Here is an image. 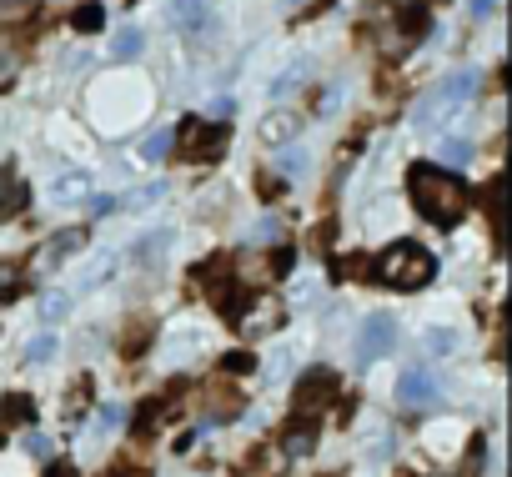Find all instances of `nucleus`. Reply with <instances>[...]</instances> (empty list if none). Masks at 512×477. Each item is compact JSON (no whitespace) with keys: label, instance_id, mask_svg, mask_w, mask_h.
I'll return each instance as SVG.
<instances>
[{"label":"nucleus","instance_id":"obj_1","mask_svg":"<svg viewBox=\"0 0 512 477\" xmlns=\"http://www.w3.org/2000/svg\"><path fill=\"white\" fill-rule=\"evenodd\" d=\"M407 191H412V206L427 216V221H437V226H452V221H462V211H467V186L452 176V171H442V166H412L407 171Z\"/></svg>","mask_w":512,"mask_h":477},{"label":"nucleus","instance_id":"obj_2","mask_svg":"<svg viewBox=\"0 0 512 477\" xmlns=\"http://www.w3.org/2000/svg\"><path fill=\"white\" fill-rule=\"evenodd\" d=\"M432 272H437V262H432L417 242H397V247H387L382 262H377V277H382L387 287H397V292H417V287H427Z\"/></svg>","mask_w":512,"mask_h":477},{"label":"nucleus","instance_id":"obj_3","mask_svg":"<svg viewBox=\"0 0 512 477\" xmlns=\"http://www.w3.org/2000/svg\"><path fill=\"white\" fill-rule=\"evenodd\" d=\"M472 91H477V71H452V76H442V81L417 101V116H412V121H417V126H442Z\"/></svg>","mask_w":512,"mask_h":477},{"label":"nucleus","instance_id":"obj_4","mask_svg":"<svg viewBox=\"0 0 512 477\" xmlns=\"http://www.w3.org/2000/svg\"><path fill=\"white\" fill-rule=\"evenodd\" d=\"M226 136H231L226 121H186L176 141H181V156L186 161H216L226 151Z\"/></svg>","mask_w":512,"mask_h":477},{"label":"nucleus","instance_id":"obj_5","mask_svg":"<svg viewBox=\"0 0 512 477\" xmlns=\"http://www.w3.org/2000/svg\"><path fill=\"white\" fill-rule=\"evenodd\" d=\"M332 397H337V372H332V367H312V372L297 377V392H292L297 417H312V412L332 407Z\"/></svg>","mask_w":512,"mask_h":477},{"label":"nucleus","instance_id":"obj_6","mask_svg":"<svg viewBox=\"0 0 512 477\" xmlns=\"http://www.w3.org/2000/svg\"><path fill=\"white\" fill-rule=\"evenodd\" d=\"M392 342H397V322H392L387 312H372V317L357 327V362L372 367L382 352H392Z\"/></svg>","mask_w":512,"mask_h":477},{"label":"nucleus","instance_id":"obj_7","mask_svg":"<svg viewBox=\"0 0 512 477\" xmlns=\"http://www.w3.org/2000/svg\"><path fill=\"white\" fill-rule=\"evenodd\" d=\"M86 247V231H61V236H51V242L36 252V277H51L71 252H81Z\"/></svg>","mask_w":512,"mask_h":477},{"label":"nucleus","instance_id":"obj_8","mask_svg":"<svg viewBox=\"0 0 512 477\" xmlns=\"http://www.w3.org/2000/svg\"><path fill=\"white\" fill-rule=\"evenodd\" d=\"M432 392H437V387H432V372H427V367H407V372L397 377V402H402V407H427Z\"/></svg>","mask_w":512,"mask_h":477},{"label":"nucleus","instance_id":"obj_9","mask_svg":"<svg viewBox=\"0 0 512 477\" xmlns=\"http://www.w3.org/2000/svg\"><path fill=\"white\" fill-rule=\"evenodd\" d=\"M201 407H206V417L211 422H231L246 402H241V392L236 387H226V382H211L206 392H201Z\"/></svg>","mask_w":512,"mask_h":477},{"label":"nucleus","instance_id":"obj_10","mask_svg":"<svg viewBox=\"0 0 512 477\" xmlns=\"http://www.w3.org/2000/svg\"><path fill=\"white\" fill-rule=\"evenodd\" d=\"M282 452H287V457H307V452H317V427H312L307 417H297V422L282 432Z\"/></svg>","mask_w":512,"mask_h":477},{"label":"nucleus","instance_id":"obj_11","mask_svg":"<svg viewBox=\"0 0 512 477\" xmlns=\"http://www.w3.org/2000/svg\"><path fill=\"white\" fill-rule=\"evenodd\" d=\"M26 206V186L16 181V171L6 166V171H0V221H6V216H16Z\"/></svg>","mask_w":512,"mask_h":477},{"label":"nucleus","instance_id":"obj_12","mask_svg":"<svg viewBox=\"0 0 512 477\" xmlns=\"http://www.w3.org/2000/svg\"><path fill=\"white\" fill-rule=\"evenodd\" d=\"M297 131H302V116H297V111H272V116L262 121V136H267V141H292Z\"/></svg>","mask_w":512,"mask_h":477},{"label":"nucleus","instance_id":"obj_13","mask_svg":"<svg viewBox=\"0 0 512 477\" xmlns=\"http://www.w3.org/2000/svg\"><path fill=\"white\" fill-rule=\"evenodd\" d=\"M206 21V0H176L171 6V26L176 31H196Z\"/></svg>","mask_w":512,"mask_h":477},{"label":"nucleus","instance_id":"obj_14","mask_svg":"<svg viewBox=\"0 0 512 477\" xmlns=\"http://www.w3.org/2000/svg\"><path fill=\"white\" fill-rule=\"evenodd\" d=\"M26 417H31V402H26L21 392L0 402V442H6V427H16V422H26Z\"/></svg>","mask_w":512,"mask_h":477},{"label":"nucleus","instance_id":"obj_15","mask_svg":"<svg viewBox=\"0 0 512 477\" xmlns=\"http://www.w3.org/2000/svg\"><path fill=\"white\" fill-rule=\"evenodd\" d=\"M171 146H176V131H166V126H161V131H151V136L141 141V156H146V161H166V156H171Z\"/></svg>","mask_w":512,"mask_h":477},{"label":"nucleus","instance_id":"obj_16","mask_svg":"<svg viewBox=\"0 0 512 477\" xmlns=\"http://www.w3.org/2000/svg\"><path fill=\"white\" fill-rule=\"evenodd\" d=\"M141 46H146V36H141V31H121V36H116V46H111V56H116V61H136V56H141Z\"/></svg>","mask_w":512,"mask_h":477},{"label":"nucleus","instance_id":"obj_17","mask_svg":"<svg viewBox=\"0 0 512 477\" xmlns=\"http://www.w3.org/2000/svg\"><path fill=\"white\" fill-rule=\"evenodd\" d=\"M86 191H91L86 176H61V181H56V201H81Z\"/></svg>","mask_w":512,"mask_h":477},{"label":"nucleus","instance_id":"obj_18","mask_svg":"<svg viewBox=\"0 0 512 477\" xmlns=\"http://www.w3.org/2000/svg\"><path fill=\"white\" fill-rule=\"evenodd\" d=\"M51 357H56V337L51 332H41V337L26 342V362H51Z\"/></svg>","mask_w":512,"mask_h":477},{"label":"nucleus","instance_id":"obj_19","mask_svg":"<svg viewBox=\"0 0 512 477\" xmlns=\"http://www.w3.org/2000/svg\"><path fill=\"white\" fill-rule=\"evenodd\" d=\"M101 21H106V11L96 6V0H91V6H81V11L71 16V26H76V31H101Z\"/></svg>","mask_w":512,"mask_h":477},{"label":"nucleus","instance_id":"obj_20","mask_svg":"<svg viewBox=\"0 0 512 477\" xmlns=\"http://www.w3.org/2000/svg\"><path fill=\"white\" fill-rule=\"evenodd\" d=\"M251 242H262V247H267V242H282V221H277V216H262V221L251 226Z\"/></svg>","mask_w":512,"mask_h":477},{"label":"nucleus","instance_id":"obj_21","mask_svg":"<svg viewBox=\"0 0 512 477\" xmlns=\"http://www.w3.org/2000/svg\"><path fill=\"white\" fill-rule=\"evenodd\" d=\"M302 81H307V61H292V66H287V76L272 86V96H287V91H292V86H302Z\"/></svg>","mask_w":512,"mask_h":477},{"label":"nucleus","instance_id":"obj_22","mask_svg":"<svg viewBox=\"0 0 512 477\" xmlns=\"http://www.w3.org/2000/svg\"><path fill=\"white\" fill-rule=\"evenodd\" d=\"M437 156H442L447 166H462V161H472V146H467V141H442Z\"/></svg>","mask_w":512,"mask_h":477},{"label":"nucleus","instance_id":"obj_23","mask_svg":"<svg viewBox=\"0 0 512 477\" xmlns=\"http://www.w3.org/2000/svg\"><path fill=\"white\" fill-rule=\"evenodd\" d=\"M66 307H71V297H66V292H51V297L41 302V322H61Z\"/></svg>","mask_w":512,"mask_h":477},{"label":"nucleus","instance_id":"obj_24","mask_svg":"<svg viewBox=\"0 0 512 477\" xmlns=\"http://www.w3.org/2000/svg\"><path fill=\"white\" fill-rule=\"evenodd\" d=\"M166 247H171V231H156V236H146V242H141V252H136V257H141V262H151V257H161Z\"/></svg>","mask_w":512,"mask_h":477},{"label":"nucleus","instance_id":"obj_25","mask_svg":"<svg viewBox=\"0 0 512 477\" xmlns=\"http://www.w3.org/2000/svg\"><path fill=\"white\" fill-rule=\"evenodd\" d=\"M487 206H492V226L502 231V181H492V186H487Z\"/></svg>","mask_w":512,"mask_h":477},{"label":"nucleus","instance_id":"obj_26","mask_svg":"<svg viewBox=\"0 0 512 477\" xmlns=\"http://www.w3.org/2000/svg\"><path fill=\"white\" fill-rule=\"evenodd\" d=\"M452 342H457L452 332H427V352H437V357H442V352H452Z\"/></svg>","mask_w":512,"mask_h":477},{"label":"nucleus","instance_id":"obj_27","mask_svg":"<svg viewBox=\"0 0 512 477\" xmlns=\"http://www.w3.org/2000/svg\"><path fill=\"white\" fill-rule=\"evenodd\" d=\"M492 11H497V0H467V16L472 21H487Z\"/></svg>","mask_w":512,"mask_h":477},{"label":"nucleus","instance_id":"obj_28","mask_svg":"<svg viewBox=\"0 0 512 477\" xmlns=\"http://www.w3.org/2000/svg\"><path fill=\"white\" fill-rule=\"evenodd\" d=\"M221 367H226V372H251L256 362H251V352H231V357H226Z\"/></svg>","mask_w":512,"mask_h":477},{"label":"nucleus","instance_id":"obj_29","mask_svg":"<svg viewBox=\"0 0 512 477\" xmlns=\"http://www.w3.org/2000/svg\"><path fill=\"white\" fill-rule=\"evenodd\" d=\"M86 397H91V382H86V377H81V382H76V387H71V397H66V407H71V412H76V407H86Z\"/></svg>","mask_w":512,"mask_h":477},{"label":"nucleus","instance_id":"obj_30","mask_svg":"<svg viewBox=\"0 0 512 477\" xmlns=\"http://www.w3.org/2000/svg\"><path fill=\"white\" fill-rule=\"evenodd\" d=\"M26 447H31V457H51V437H46V432H31Z\"/></svg>","mask_w":512,"mask_h":477},{"label":"nucleus","instance_id":"obj_31","mask_svg":"<svg viewBox=\"0 0 512 477\" xmlns=\"http://www.w3.org/2000/svg\"><path fill=\"white\" fill-rule=\"evenodd\" d=\"M337 272H342V277H362V272H367V262H362V257H342V262H337Z\"/></svg>","mask_w":512,"mask_h":477},{"label":"nucleus","instance_id":"obj_32","mask_svg":"<svg viewBox=\"0 0 512 477\" xmlns=\"http://www.w3.org/2000/svg\"><path fill=\"white\" fill-rule=\"evenodd\" d=\"M11 76H16V56H11L6 46H0V86H6Z\"/></svg>","mask_w":512,"mask_h":477},{"label":"nucleus","instance_id":"obj_33","mask_svg":"<svg viewBox=\"0 0 512 477\" xmlns=\"http://www.w3.org/2000/svg\"><path fill=\"white\" fill-rule=\"evenodd\" d=\"M302 166H307L302 151H282V171H302Z\"/></svg>","mask_w":512,"mask_h":477},{"label":"nucleus","instance_id":"obj_34","mask_svg":"<svg viewBox=\"0 0 512 477\" xmlns=\"http://www.w3.org/2000/svg\"><path fill=\"white\" fill-rule=\"evenodd\" d=\"M161 191H166V186H141V196H136V201H141V206H151V201H161Z\"/></svg>","mask_w":512,"mask_h":477},{"label":"nucleus","instance_id":"obj_35","mask_svg":"<svg viewBox=\"0 0 512 477\" xmlns=\"http://www.w3.org/2000/svg\"><path fill=\"white\" fill-rule=\"evenodd\" d=\"M287 267H292V247H282V252H277V262H272V272H277V277H282V272H287Z\"/></svg>","mask_w":512,"mask_h":477},{"label":"nucleus","instance_id":"obj_36","mask_svg":"<svg viewBox=\"0 0 512 477\" xmlns=\"http://www.w3.org/2000/svg\"><path fill=\"white\" fill-rule=\"evenodd\" d=\"M121 417H126V412H121V407H101V422H106V427H116V422H121Z\"/></svg>","mask_w":512,"mask_h":477},{"label":"nucleus","instance_id":"obj_37","mask_svg":"<svg viewBox=\"0 0 512 477\" xmlns=\"http://www.w3.org/2000/svg\"><path fill=\"white\" fill-rule=\"evenodd\" d=\"M46 477H71V467H66V462H51V467H46Z\"/></svg>","mask_w":512,"mask_h":477},{"label":"nucleus","instance_id":"obj_38","mask_svg":"<svg viewBox=\"0 0 512 477\" xmlns=\"http://www.w3.org/2000/svg\"><path fill=\"white\" fill-rule=\"evenodd\" d=\"M0 11H26V0H0Z\"/></svg>","mask_w":512,"mask_h":477},{"label":"nucleus","instance_id":"obj_39","mask_svg":"<svg viewBox=\"0 0 512 477\" xmlns=\"http://www.w3.org/2000/svg\"><path fill=\"white\" fill-rule=\"evenodd\" d=\"M397 477H417V472H397Z\"/></svg>","mask_w":512,"mask_h":477},{"label":"nucleus","instance_id":"obj_40","mask_svg":"<svg viewBox=\"0 0 512 477\" xmlns=\"http://www.w3.org/2000/svg\"><path fill=\"white\" fill-rule=\"evenodd\" d=\"M332 477H342V472H332Z\"/></svg>","mask_w":512,"mask_h":477}]
</instances>
